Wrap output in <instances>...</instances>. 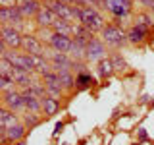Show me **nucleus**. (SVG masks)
I'll return each mask as SVG.
<instances>
[{"label": "nucleus", "instance_id": "0eeeda50", "mask_svg": "<svg viewBox=\"0 0 154 145\" xmlns=\"http://www.w3.org/2000/svg\"><path fill=\"white\" fill-rule=\"evenodd\" d=\"M48 43H50L52 50H58V52H66V54H69L71 45H73V37L62 35V33H52L50 39H48Z\"/></svg>", "mask_w": 154, "mask_h": 145}, {"label": "nucleus", "instance_id": "f704fd0d", "mask_svg": "<svg viewBox=\"0 0 154 145\" xmlns=\"http://www.w3.org/2000/svg\"><path fill=\"white\" fill-rule=\"evenodd\" d=\"M139 2H143V4H144V6H146V8H148V6H150V4L154 2V0H139Z\"/></svg>", "mask_w": 154, "mask_h": 145}, {"label": "nucleus", "instance_id": "4468645a", "mask_svg": "<svg viewBox=\"0 0 154 145\" xmlns=\"http://www.w3.org/2000/svg\"><path fill=\"white\" fill-rule=\"evenodd\" d=\"M87 45H89V41H83V39H79V37H73V45H71L69 56L73 58L75 62L87 58Z\"/></svg>", "mask_w": 154, "mask_h": 145}, {"label": "nucleus", "instance_id": "f3484780", "mask_svg": "<svg viewBox=\"0 0 154 145\" xmlns=\"http://www.w3.org/2000/svg\"><path fill=\"white\" fill-rule=\"evenodd\" d=\"M56 19H58V18L54 16V12H52L48 6H42L41 12L37 14V23H38L41 27H52Z\"/></svg>", "mask_w": 154, "mask_h": 145}, {"label": "nucleus", "instance_id": "a211bd4d", "mask_svg": "<svg viewBox=\"0 0 154 145\" xmlns=\"http://www.w3.org/2000/svg\"><path fill=\"white\" fill-rule=\"evenodd\" d=\"M41 103H42V110H45L46 116H52V114H56L58 110H60V101H58L56 97L46 95V97L41 99Z\"/></svg>", "mask_w": 154, "mask_h": 145}, {"label": "nucleus", "instance_id": "e433bc0d", "mask_svg": "<svg viewBox=\"0 0 154 145\" xmlns=\"http://www.w3.org/2000/svg\"><path fill=\"white\" fill-rule=\"evenodd\" d=\"M64 2H67V4H75L77 0H64Z\"/></svg>", "mask_w": 154, "mask_h": 145}, {"label": "nucleus", "instance_id": "9d476101", "mask_svg": "<svg viewBox=\"0 0 154 145\" xmlns=\"http://www.w3.org/2000/svg\"><path fill=\"white\" fill-rule=\"evenodd\" d=\"M104 54H106L104 41H98V39L89 41V45H87V60L89 62H100V60H104Z\"/></svg>", "mask_w": 154, "mask_h": 145}, {"label": "nucleus", "instance_id": "393cba45", "mask_svg": "<svg viewBox=\"0 0 154 145\" xmlns=\"http://www.w3.org/2000/svg\"><path fill=\"white\" fill-rule=\"evenodd\" d=\"M14 77L10 74H0V89L4 91V93H8V91H14Z\"/></svg>", "mask_w": 154, "mask_h": 145}, {"label": "nucleus", "instance_id": "9b49d317", "mask_svg": "<svg viewBox=\"0 0 154 145\" xmlns=\"http://www.w3.org/2000/svg\"><path fill=\"white\" fill-rule=\"evenodd\" d=\"M21 95H23V101H25V110L27 112H38V110H42V103H41V99L33 93L29 87H23V91H21Z\"/></svg>", "mask_w": 154, "mask_h": 145}, {"label": "nucleus", "instance_id": "20e7f679", "mask_svg": "<svg viewBox=\"0 0 154 145\" xmlns=\"http://www.w3.org/2000/svg\"><path fill=\"white\" fill-rule=\"evenodd\" d=\"M0 43L2 45H6L10 50H16L23 45V37L21 33H19V29L16 27H10V25H2V31H0Z\"/></svg>", "mask_w": 154, "mask_h": 145}, {"label": "nucleus", "instance_id": "72a5a7b5", "mask_svg": "<svg viewBox=\"0 0 154 145\" xmlns=\"http://www.w3.org/2000/svg\"><path fill=\"white\" fill-rule=\"evenodd\" d=\"M62 130H64V124H62V122H58V124H56V128H54V135H58V134L62 132Z\"/></svg>", "mask_w": 154, "mask_h": 145}, {"label": "nucleus", "instance_id": "7ed1b4c3", "mask_svg": "<svg viewBox=\"0 0 154 145\" xmlns=\"http://www.w3.org/2000/svg\"><path fill=\"white\" fill-rule=\"evenodd\" d=\"M102 8L114 18H127L133 10V0H102Z\"/></svg>", "mask_w": 154, "mask_h": 145}, {"label": "nucleus", "instance_id": "f257e3e1", "mask_svg": "<svg viewBox=\"0 0 154 145\" xmlns=\"http://www.w3.org/2000/svg\"><path fill=\"white\" fill-rule=\"evenodd\" d=\"M81 23L89 29V31H102L106 27L104 25V18L100 16V12L96 8H91V6H85L83 8V16H81Z\"/></svg>", "mask_w": 154, "mask_h": 145}, {"label": "nucleus", "instance_id": "c756f323", "mask_svg": "<svg viewBox=\"0 0 154 145\" xmlns=\"http://www.w3.org/2000/svg\"><path fill=\"white\" fill-rule=\"evenodd\" d=\"M110 60H112V66H114V70H125V60L119 54H114L112 58H110Z\"/></svg>", "mask_w": 154, "mask_h": 145}, {"label": "nucleus", "instance_id": "f8f14e48", "mask_svg": "<svg viewBox=\"0 0 154 145\" xmlns=\"http://www.w3.org/2000/svg\"><path fill=\"white\" fill-rule=\"evenodd\" d=\"M42 79H45V85H46V93L50 97H58L64 91V87H62L60 79H58V74L56 72H50V74H45L42 76Z\"/></svg>", "mask_w": 154, "mask_h": 145}, {"label": "nucleus", "instance_id": "473e14b6", "mask_svg": "<svg viewBox=\"0 0 154 145\" xmlns=\"http://www.w3.org/2000/svg\"><path fill=\"white\" fill-rule=\"evenodd\" d=\"M148 137V134H146V130L144 128H139V139H141V141H144V139Z\"/></svg>", "mask_w": 154, "mask_h": 145}, {"label": "nucleus", "instance_id": "f03ea898", "mask_svg": "<svg viewBox=\"0 0 154 145\" xmlns=\"http://www.w3.org/2000/svg\"><path fill=\"white\" fill-rule=\"evenodd\" d=\"M102 41L110 47H122L127 43V33L123 31V27L119 25H106L102 29Z\"/></svg>", "mask_w": 154, "mask_h": 145}, {"label": "nucleus", "instance_id": "bb28decb", "mask_svg": "<svg viewBox=\"0 0 154 145\" xmlns=\"http://www.w3.org/2000/svg\"><path fill=\"white\" fill-rule=\"evenodd\" d=\"M29 89L35 93L38 99H42V97H46L48 93H46V85L45 83H41V81H37V79H33L31 81V85H29Z\"/></svg>", "mask_w": 154, "mask_h": 145}, {"label": "nucleus", "instance_id": "4be33fe9", "mask_svg": "<svg viewBox=\"0 0 154 145\" xmlns=\"http://www.w3.org/2000/svg\"><path fill=\"white\" fill-rule=\"evenodd\" d=\"M58 74V79H60V83L64 89H71V87L75 85V79H73V76H71V70H60V72H56Z\"/></svg>", "mask_w": 154, "mask_h": 145}, {"label": "nucleus", "instance_id": "5701e85b", "mask_svg": "<svg viewBox=\"0 0 154 145\" xmlns=\"http://www.w3.org/2000/svg\"><path fill=\"white\" fill-rule=\"evenodd\" d=\"M146 33H148V31H144V29L133 25V29L127 33V41H129V43H135V45H137V43H143L144 37H146Z\"/></svg>", "mask_w": 154, "mask_h": 145}, {"label": "nucleus", "instance_id": "b1692460", "mask_svg": "<svg viewBox=\"0 0 154 145\" xmlns=\"http://www.w3.org/2000/svg\"><path fill=\"white\" fill-rule=\"evenodd\" d=\"M112 74H114L112 60H106V58H104V60H100V62H98V76L104 79V77H110Z\"/></svg>", "mask_w": 154, "mask_h": 145}, {"label": "nucleus", "instance_id": "c85d7f7f", "mask_svg": "<svg viewBox=\"0 0 154 145\" xmlns=\"http://www.w3.org/2000/svg\"><path fill=\"white\" fill-rule=\"evenodd\" d=\"M23 124H25L27 128H33V126L38 124V116H37L35 112H27L25 118H23Z\"/></svg>", "mask_w": 154, "mask_h": 145}, {"label": "nucleus", "instance_id": "6e6552de", "mask_svg": "<svg viewBox=\"0 0 154 145\" xmlns=\"http://www.w3.org/2000/svg\"><path fill=\"white\" fill-rule=\"evenodd\" d=\"M46 6L50 8L52 12H54V16H56V18H60V19H67V21L73 23V18H71V4L64 2V0H48Z\"/></svg>", "mask_w": 154, "mask_h": 145}, {"label": "nucleus", "instance_id": "cd10ccee", "mask_svg": "<svg viewBox=\"0 0 154 145\" xmlns=\"http://www.w3.org/2000/svg\"><path fill=\"white\" fill-rule=\"evenodd\" d=\"M93 83H94V79L89 74H85V72H83V74H77V77H75V85L81 87V89H85V87H89Z\"/></svg>", "mask_w": 154, "mask_h": 145}, {"label": "nucleus", "instance_id": "4c0bfd02", "mask_svg": "<svg viewBox=\"0 0 154 145\" xmlns=\"http://www.w3.org/2000/svg\"><path fill=\"white\" fill-rule=\"evenodd\" d=\"M17 145H23V143H21V141H19V143H17Z\"/></svg>", "mask_w": 154, "mask_h": 145}, {"label": "nucleus", "instance_id": "c9c22d12", "mask_svg": "<svg viewBox=\"0 0 154 145\" xmlns=\"http://www.w3.org/2000/svg\"><path fill=\"white\" fill-rule=\"evenodd\" d=\"M148 10H150V12H152V18H154V2L150 4V6H148Z\"/></svg>", "mask_w": 154, "mask_h": 145}, {"label": "nucleus", "instance_id": "2f4dec72", "mask_svg": "<svg viewBox=\"0 0 154 145\" xmlns=\"http://www.w3.org/2000/svg\"><path fill=\"white\" fill-rule=\"evenodd\" d=\"M17 0H0V6L2 8H10V6H17Z\"/></svg>", "mask_w": 154, "mask_h": 145}, {"label": "nucleus", "instance_id": "2eb2a0df", "mask_svg": "<svg viewBox=\"0 0 154 145\" xmlns=\"http://www.w3.org/2000/svg\"><path fill=\"white\" fill-rule=\"evenodd\" d=\"M21 48L27 52V54H42V45L35 35H25L23 37Z\"/></svg>", "mask_w": 154, "mask_h": 145}, {"label": "nucleus", "instance_id": "aec40b11", "mask_svg": "<svg viewBox=\"0 0 154 145\" xmlns=\"http://www.w3.org/2000/svg\"><path fill=\"white\" fill-rule=\"evenodd\" d=\"M73 27H75V23L58 18L54 21V25H52V31H54V33H62V35H71V33H73Z\"/></svg>", "mask_w": 154, "mask_h": 145}, {"label": "nucleus", "instance_id": "a878e982", "mask_svg": "<svg viewBox=\"0 0 154 145\" xmlns=\"http://www.w3.org/2000/svg\"><path fill=\"white\" fill-rule=\"evenodd\" d=\"M135 27H141L144 31H148V27L152 25V16H148V14H139L137 19H135Z\"/></svg>", "mask_w": 154, "mask_h": 145}, {"label": "nucleus", "instance_id": "412c9836", "mask_svg": "<svg viewBox=\"0 0 154 145\" xmlns=\"http://www.w3.org/2000/svg\"><path fill=\"white\" fill-rule=\"evenodd\" d=\"M25 128H27V126L21 124V122L16 124V126H12V128H8V130H6L8 139H10V141H21L23 135H25Z\"/></svg>", "mask_w": 154, "mask_h": 145}, {"label": "nucleus", "instance_id": "1a4fd4ad", "mask_svg": "<svg viewBox=\"0 0 154 145\" xmlns=\"http://www.w3.org/2000/svg\"><path fill=\"white\" fill-rule=\"evenodd\" d=\"M4 108L12 110V112H17V110L25 108V101H23V95L19 91H8L4 93Z\"/></svg>", "mask_w": 154, "mask_h": 145}, {"label": "nucleus", "instance_id": "ddd939ff", "mask_svg": "<svg viewBox=\"0 0 154 145\" xmlns=\"http://www.w3.org/2000/svg\"><path fill=\"white\" fill-rule=\"evenodd\" d=\"M17 8H19V12H21L23 18H33V16L37 18V14L41 12L42 6L38 4V0H19Z\"/></svg>", "mask_w": 154, "mask_h": 145}, {"label": "nucleus", "instance_id": "6ab92c4d", "mask_svg": "<svg viewBox=\"0 0 154 145\" xmlns=\"http://www.w3.org/2000/svg\"><path fill=\"white\" fill-rule=\"evenodd\" d=\"M19 124V120H17V116L16 112H12V110H8V108H2V112H0V128H12V126H16Z\"/></svg>", "mask_w": 154, "mask_h": 145}, {"label": "nucleus", "instance_id": "423d86ee", "mask_svg": "<svg viewBox=\"0 0 154 145\" xmlns=\"http://www.w3.org/2000/svg\"><path fill=\"white\" fill-rule=\"evenodd\" d=\"M48 60H50L52 70H54V72L71 70V68L75 66V60L69 54H66V52H58V50H52L50 54H48Z\"/></svg>", "mask_w": 154, "mask_h": 145}, {"label": "nucleus", "instance_id": "7c9ffc66", "mask_svg": "<svg viewBox=\"0 0 154 145\" xmlns=\"http://www.w3.org/2000/svg\"><path fill=\"white\" fill-rule=\"evenodd\" d=\"M77 4H83V6H91V8H96V6L102 8V0H77Z\"/></svg>", "mask_w": 154, "mask_h": 145}, {"label": "nucleus", "instance_id": "dca6fc26", "mask_svg": "<svg viewBox=\"0 0 154 145\" xmlns=\"http://www.w3.org/2000/svg\"><path fill=\"white\" fill-rule=\"evenodd\" d=\"M10 76L14 77V81L16 83H19L21 87H29L31 85V72H25V70H21V68H17V66H14L12 64V70H10Z\"/></svg>", "mask_w": 154, "mask_h": 145}, {"label": "nucleus", "instance_id": "39448f33", "mask_svg": "<svg viewBox=\"0 0 154 145\" xmlns=\"http://www.w3.org/2000/svg\"><path fill=\"white\" fill-rule=\"evenodd\" d=\"M0 19H2V25H10L19 29L23 25V18L17 6H10V8H0Z\"/></svg>", "mask_w": 154, "mask_h": 145}]
</instances>
